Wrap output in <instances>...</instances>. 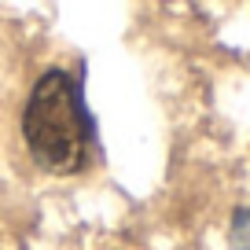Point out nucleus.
<instances>
[{
  "mask_svg": "<svg viewBox=\"0 0 250 250\" xmlns=\"http://www.w3.org/2000/svg\"><path fill=\"white\" fill-rule=\"evenodd\" d=\"M22 136L33 162L48 173L81 169L92 144V122L70 74L52 70L33 85L22 110Z\"/></svg>",
  "mask_w": 250,
  "mask_h": 250,
  "instance_id": "f257e3e1",
  "label": "nucleus"
},
{
  "mask_svg": "<svg viewBox=\"0 0 250 250\" xmlns=\"http://www.w3.org/2000/svg\"><path fill=\"white\" fill-rule=\"evenodd\" d=\"M232 250H250V206L239 210L232 221Z\"/></svg>",
  "mask_w": 250,
  "mask_h": 250,
  "instance_id": "f03ea898",
  "label": "nucleus"
}]
</instances>
